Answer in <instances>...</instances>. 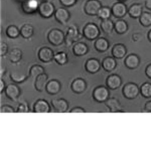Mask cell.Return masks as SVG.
I'll return each instance as SVG.
<instances>
[{
    "instance_id": "obj_1",
    "label": "cell",
    "mask_w": 151,
    "mask_h": 151,
    "mask_svg": "<svg viewBox=\"0 0 151 151\" xmlns=\"http://www.w3.org/2000/svg\"><path fill=\"white\" fill-rule=\"evenodd\" d=\"M65 35L63 32V30L58 28H52L47 33V40L50 45L55 47H60L63 43H65Z\"/></svg>"
},
{
    "instance_id": "obj_2",
    "label": "cell",
    "mask_w": 151,
    "mask_h": 151,
    "mask_svg": "<svg viewBox=\"0 0 151 151\" xmlns=\"http://www.w3.org/2000/svg\"><path fill=\"white\" fill-rule=\"evenodd\" d=\"M82 38V35L79 32V29L76 25H72L68 28V31L65 33V45L68 47H70L74 42H77Z\"/></svg>"
},
{
    "instance_id": "obj_3",
    "label": "cell",
    "mask_w": 151,
    "mask_h": 151,
    "mask_svg": "<svg viewBox=\"0 0 151 151\" xmlns=\"http://www.w3.org/2000/svg\"><path fill=\"white\" fill-rule=\"evenodd\" d=\"M83 35L86 37L88 40H95L99 37L100 29L98 26L93 22H89L83 28Z\"/></svg>"
},
{
    "instance_id": "obj_4",
    "label": "cell",
    "mask_w": 151,
    "mask_h": 151,
    "mask_svg": "<svg viewBox=\"0 0 151 151\" xmlns=\"http://www.w3.org/2000/svg\"><path fill=\"white\" fill-rule=\"evenodd\" d=\"M140 89L138 87L137 84L135 83H127L124 85L122 89V94L126 99L128 100H133L139 95Z\"/></svg>"
},
{
    "instance_id": "obj_5",
    "label": "cell",
    "mask_w": 151,
    "mask_h": 151,
    "mask_svg": "<svg viewBox=\"0 0 151 151\" xmlns=\"http://www.w3.org/2000/svg\"><path fill=\"white\" fill-rule=\"evenodd\" d=\"M109 97H110V92H109L108 87L98 86L94 89L93 99L98 103H105Z\"/></svg>"
},
{
    "instance_id": "obj_6",
    "label": "cell",
    "mask_w": 151,
    "mask_h": 151,
    "mask_svg": "<svg viewBox=\"0 0 151 151\" xmlns=\"http://www.w3.org/2000/svg\"><path fill=\"white\" fill-rule=\"evenodd\" d=\"M38 12L43 18H50L55 14V5L50 1H43L38 7Z\"/></svg>"
},
{
    "instance_id": "obj_7",
    "label": "cell",
    "mask_w": 151,
    "mask_h": 151,
    "mask_svg": "<svg viewBox=\"0 0 151 151\" xmlns=\"http://www.w3.org/2000/svg\"><path fill=\"white\" fill-rule=\"evenodd\" d=\"M102 7V4L99 0H87L84 6V11L88 15H97Z\"/></svg>"
},
{
    "instance_id": "obj_8",
    "label": "cell",
    "mask_w": 151,
    "mask_h": 151,
    "mask_svg": "<svg viewBox=\"0 0 151 151\" xmlns=\"http://www.w3.org/2000/svg\"><path fill=\"white\" fill-rule=\"evenodd\" d=\"M111 11H112V15H113L114 17L122 18L128 13V8H127V6L125 5L124 2L117 1L112 5Z\"/></svg>"
},
{
    "instance_id": "obj_9",
    "label": "cell",
    "mask_w": 151,
    "mask_h": 151,
    "mask_svg": "<svg viewBox=\"0 0 151 151\" xmlns=\"http://www.w3.org/2000/svg\"><path fill=\"white\" fill-rule=\"evenodd\" d=\"M40 3L38 0H24L21 2V8L22 11L26 14H33L38 10Z\"/></svg>"
},
{
    "instance_id": "obj_10",
    "label": "cell",
    "mask_w": 151,
    "mask_h": 151,
    "mask_svg": "<svg viewBox=\"0 0 151 151\" xmlns=\"http://www.w3.org/2000/svg\"><path fill=\"white\" fill-rule=\"evenodd\" d=\"M55 57V52L50 47H42L38 50L37 58H40V62L42 63H50L53 60Z\"/></svg>"
},
{
    "instance_id": "obj_11",
    "label": "cell",
    "mask_w": 151,
    "mask_h": 151,
    "mask_svg": "<svg viewBox=\"0 0 151 151\" xmlns=\"http://www.w3.org/2000/svg\"><path fill=\"white\" fill-rule=\"evenodd\" d=\"M53 15H55V20L60 24H67V22L70 20V12L67 8H65V7H62V8L55 9V12Z\"/></svg>"
},
{
    "instance_id": "obj_12",
    "label": "cell",
    "mask_w": 151,
    "mask_h": 151,
    "mask_svg": "<svg viewBox=\"0 0 151 151\" xmlns=\"http://www.w3.org/2000/svg\"><path fill=\"white\" fill-rule=\"evenodd\" d=\"M5 94L6 97L11 101H16L20 97L21 91L19 87L15 84H9L5 88Z\"/></svg>"
},
{
    "instance_id": "obj_13",
    "label": "cell",
    "mask_w": 151,
    "mask_h": 151,
    "mask_svg": "<svg viewBox=\"0 0 151 151\" xmlns=\"http://www.w3.org/2000/svg\"><path fill=\"white\" fill-rule=\"evenodd\" d=\"M87 82L82 78H77L70 84V90L76 94H82L87 89Z\"/></svg>"
},
{
    "instance_id": "obj_14",
    "label": "cell",
    "mask_w": 151,
    "mask_h": 151,
    "mask_svg": "<svg viewBox=\"0 0 151 151\" xmlns=\"http://www.w3.org/2000/svg\"><path fill=\"white\" fill-rule=\"evenodd\" d=\"M52 109L58 113H65L69 109V102L65 99L58 98L52 100Z\"/></svg>"
},
{
    "instance_id": "obj_15",
    "label": "cell",
    "mask_w": 151,
    "mask_h": 151,
    "mask_svg": "<svg viewBox=\"0 0 151 151\" xmlns=\"http://www.w3.org/2000/svg\"><path fill=\"white\" fill-rule=\"evenodd\" d=\"M48 83V75L47 73L38 75L35 79V88L37 92H43Z\"/></svg>"
},
{
    "instance_id": "obj_16",
    "label": "cell",
    "mask_w": 151,
    "mask_h": 151,
    "mask_svg": "<svg viewBox=\"0 0 151 151\" xmlns=\"http://www.w3.org/2000/svg\"><path fill=\"white\" fill-rule=\"evenodd\" d=\"M101 67H102V64L97 58H89V60H87V62L85 63V70H86L88 73H90V74H96V73H98L100 69H101Z\"/></svg>"
},
{
    "instance_id": "obj_17",
    "label": "cell",
    "mask_w": 151,
    "mask_h": 151,
    "mask_svg": "<svg viewBox=\"0 0 151 151\" xmlns=\"http://www.w3.org/2000/svg\"><path fill=\"white\" fill-rule=\"evenodd\" d=\"M122 84V79L119 75L112 74L106 79V86L109 90H117Z\"/></svg>"
},
{
    "instance_id": "obj_18",
    "label": "cell",
    "mask_w": 151,
    "mask_h": 151,
    "mask_svg": "<svg viewBox=\"0 0 151 151\" xmlns=\"http://www.w3.org/2000/svg\"><path fill=\"white\" fill-rule=\"evenodd\" d=\"M125 65L129 70H135L140 65V58L135 53H130L125 58Z\"/></svg>"
},
{
    "instance_id": "obj_19",
    "label": "cell",
    "mask_w": 151,
    "mask_h": 151,
    "mask_svg": "<svg viewBox=\"0 0 151 151\" xmlns=\"http://www.w3.org/2000/svg\"><path fill=\"white\" fill-rule=\"evenodd\" d=\"M32 110L35 113H50V104L47 103V101H45L43 99H40L33 105Z\"/></svg>"
},
{
    "instance_id": "obj_20",
    "label": "cell",
    "mask_w": 151,
    "mask_h": 151,
    "mask_svg": "<svg viewBox=\"0 0 151 151\" xmlns=\"http://www.w3.org/2000/svg\"><path fill=\"white\" fill-rule=\"evenodd\" d=\"M105 105H106V107L109 109V111L112 112V113L123 112L122 110H121L120 101L117 100L116 98H113V97H109V98L106 100V102H105Z\"/></svg>"
},
{
    "instance_id": "obj_21",
    "label": "cell",
    "mask_w": 151,
    "mask_h": 151,
    "mask_svg": "<svg viewBox=\"0 0 151 151\" xmlns=\"http://www.w3.org/2000/svg\"><path fill=\"white\" fill-rule=\"evenodd\" d=\"M112 57L115 58H123L127 53V47L123 43H116L112 47Z\"/></svg>"
},
{
    "instance_id": "obj_22",
    "label": "cell",
    "mask_w": 151,
    "mask_h": 151,
    "mask_svg": "<svg viewBox=\"0 0 151 151\" xmlns=\"http://www.w3.org/2000/svg\"><path fill=\"white\" fill-rule=\"evenodd\" d=\"M88 52H89V47L85 42L77 41L73 45V53H74L76 57H83V55H87Z\"/></svg>"
},
{
    "instance_id": "obj_23",
    "label": "cell",
    "mask_w": 151,
    "mask_h": 151,
    "mask_svg": "<svg viewBox=\"0 0 151 151\" xmlns=\"http://www.w3.org/2000/svg\"><path fill=\"white\" fill-rule=\"evenodd\" d=\"M102 68H103L104 70L108 73L113 72L114 70L116 69L117 67V62H116V58L113 57H107L105 58L103 60H102Z\"/></svg>"
},
{
    "instance_id": "obj_24",
    "label": "cell",
    "mask_w": 151,
    "mask_h": 151,
    "mask_svg": "<svg viewBox=\"0 0 151 151\" xmlns=\"http://www.w3.org/2000/svg\"><path fill=\"white\" fill-rule=\"evenodd\" d=\"M109 40L105 37H98L97 40H95L94 42V47L97 52H105L108 50L109 48Z\"/></svg>"
},
{
    "instance_id": "obj_25",
    "label": "cell",
    "mask_w": 151,
    "mask_h": 151,
    "mask_svg": "<svg viewBox=\"0 0 151 151\" xmlns=\"http://www.w3.org/2000/svg\"><path fill=\"white\" fill-rule=\"evenodd\" d=\"M60 88H62V84L58 81V80H50L48 81L45 91L50 95H57L60 93Z\"/></svg>"
},
{
    "instance_id": "obj_26",
    "label": "cell",
    "mask_w": 151,
    "mask_h": 151,
    "mask_svg": "<svg viewBox=\"0 0 151 151\" xmlns=\"http://www.w3.org/2000/svg\"><path fill=\"white\" fill-rule=\"evenodd\" d=\"M143 12V6L140 3H134L128 8V14L131 18H139Z\"/></svg>"
},
{
    "instance_id": "obj_27",
    "label": "cell",
    "mask_w": 151,
    "mask_h": 151,
    "mask_svg": "<svg viewBox=\"0 0 151 151\" xmlns=\"http://www.w3.org/2000/svg\"><path fill=\"white\" fill-rule=\"evenodd\" d=\"M100 28L105 35H112V32L114 31V22L110 18L103 19L100 23Z\"/></svg>"
},
{
    "instance_id": "obj_28",
    "label": "cell",
    "mask_w": 151,
    "mask_h": 151,
    "mask_svg": "<svg viewBox=\"0 0 151 151\" xmlns=\"http://www.w3.org/2000/svg\"><path fill=\"white\" fill-rule=\"evenodd\" d=\"M114 30L118 35H124L128 30V23L123 19L119 18L116 22H114Z\"/></svg>"
},
{
    "instance_id": "obj_29",
    "label": "cell",
    "mask_w": 151,
    "mask_h": 151,
    "mask_svg": "<svg viewBox=\"0 0 151 151\" xmlns=\"http://www.w3.org/2000/svg\"><path fill=\"white\" fill-rule=\"evenodd\" d=\"M7 58L12 64H17L22 58V52L19 48H13L8 52V57Z\"/></svg>"
},
{
    "instance_id": "obj_30",
    "label": "cell",
    "mask_w": 151,
    "mask_h": 151,
    "mask_svg": "<svg viewBox=\"0 0 151 151\" xmlns=\"http://www.w3.org/2000/svg\"><path fill=\"white\" fill-rule=\"evenodd\" d=\"M33 33H35V28H33V26L31 24L25 23L20 27V35L25 40L30 38L33 35Z\"/></svg>"
},
{
    "instance_id": "obj_31",
    "label": "cell",
    "mask_w": 151,
    "mask_h": 151,
    "mask_svg": "<svg viewBox=\"0 0 151 151\" xmlns=\"http://www.w3.org/2000/svg\"><path fill=\"white\" fill-rule=\"evenodd\" d=\"M53 60L57 63L58 65H64L69 62V58H68L67 52H58L55 53V57H53Z\"/></svg>"
},
{
    "instance_id": "obj_32",
    "label": "cell",
    "mask_w": 151,
    "mask_h": 151,
    "mask_svg": "<svg viewBox=\"0 0 151 151\" xmlns=\"http://www.w3.org/2000/svg\"><path fill=\"white\" fill-rule=\"evenodd\" d=\"M6 35L8 36L9 38H16L17 36L20 35V29H18V27L16 25H8L5 30Z\"/></svg>"
},
{
    "instance_id": "obj_33",
    "label": "cell",
    "mask_w": 151,
    "mask_h": 151,
    "mask_svg": "<svg viewBox=\"0 0 151 151\" xmlns=\"http://www.w3.org/2000/svg\"><path fill=\"white\" fill-rule=\"evenodd\" d=\"M139 19V22L142 26L144 27H148V26L151 25V13L148 11L142 12V14L140 15V17L138 18Z\"/></svg>"
},
{
    "instance_id": "obj_34",
    "label": "cell",
    "mask_w": 151,
    "mask_h": 151,
    "mask_svg": "<svg viewBox=\"0 0 151 151\" xmlns=\"http://www.w3.org/2000/svg\"><path fill=\"white\" fill-rule=\"evenodd\" d=\"M111 15H112L111 8H110V7H108V6H102L101 8H100L98 14H97V16H98L101 20L110 18Z\"/></svg>"
},
{
    "instance_id": "obj_35",
    "label": "cell",
    "mask_w": 151,
    "mask_h": 151,
    "mask_svg": "<svg viewBox=\"0 0 151 151\" xmlns=\"http://www.w3.org/2000/svg\"><path fill=\"white\" fill-rule=\"evenodd\" d=\"M140 89V94L142 95L143 98H151V84L148 82L143 83L141 85Z\"/></svg>"
},
{
    "instance_id": "obj_36",
    "label": "cell",
    "mask_w": 151,
    "mask_h": 151,
    "mask_svg": "<svg viewBox=\"0 0 151 151\" xmlns=\"http://www.w3.org/2000/svg\"><path fill=\"white\" fill-rule=\"evenodd\" d=\"M43 73H45V69L40 65H31L30 69H29V76H30V77H33L35 79L38 75L43 74Z\"/></svg>"
},
{
    "instance_id": "obj_37",
    "label": "cell",
    "mask_w": 151,
    "mask_h": 151,
    "mask_svg": "<svg viewBox=\"0 0 151 151\" xmlns=\"http://www.w3.org/2000/svg\"><path fill=\"white\" fill-rule=\"evenodd\" d=\"M28 78V75L20 74V73H11L10 79L14 83H23Z\"/></svg>"
},
{
    "instance_id": "obj_38",
    "label": "cell",
    "mask_w": 151,
    "mask_h": 151,
    "mask_svg": "<svg viewBox=\"0 0 151 151\" xmlns=\"http://www.w3.org/2000/svg\"><path fill=\"white\" fill-rule=\"evenodd\" d=\"M29 111V108H28V105L26 102H20L19 105L17 106V108L15 109V112L16 113H27Z\"/></svg>"
},
{
    "instance_id": "obj_39",
    "label": "cell",
    "mask_w": 151,
    "mask_h": 151,
    "mask_svg": "<svg viewBox=\"0 0 151 151\" xmlns=\"http://www.w3.org/2000/svg\"><path fill=\"white\" fill-rule=\"evenodd\" d=\"M78 0H60V4L64 7H72L77 3Z\"/></svg>"
},
{
    "instance_id": "obj_40",
    "label": "cell",
    "mask_w": 151,
    "mask_h": 151,
    "mask_svg": "<svg viewBox=\"0 0 151 151\" xmlns=\"http://www.w3.org/2000/svg\"><path fill=\"white\" fill-rule=\"evenodd\" d=\"M7 52H8V45L5 42L1 41V43H0V55H1V57L5 55Z\"/></svg>"
},
{
    "instance_id": "obj_41",
    "label": "cell",
    "mask_w": 151,
    "mask_h": 151,
    "mask_svg": "<svg viewBox=\"0 0 151 151\" xmlns=\"http://www.w3.org/2000/svg\"><path fill=\"white\" fill-rule=\"evenodd\" d=\"M15 110L12 108L11 106H8V105H3L1 107V113L5 114V113H14Z\"/></svg>"
},
{
    "instance_id": "obj_42",
    "label": "cell",
    "mask_w": 151,
    "mask_h": 151,
    "mask_svg": "<svg viewBox=\"0 0 151 151\" xmlns=\"http://www.w3.org/2000/svg\"><path fill=\"white\" fill-rule=\"evenodd\" d=\"M70 113H86V110L83 109L82 107H75V108L70 109Z\"/></svg>"
},
{
    "instance_id": "obj_43",
    "label": "cell",
    "mask_w": 151,
    "mask_h": 151,
    "mask_svg": "<svg viewBox=\"0 0 151 151\" xmlns=\"http://www.w3.org/2000/svg\"><path fill=\"white\" fill-rule=\"evenodd\" d=\"M145 75H146V77L148 78V79H150L151 80V64H149L146 67V69H145Z\"/></svg>"
},
{
    "instance_id": "obj_44",
    "label": "cell",
    "mask_w": 151,
    "mask_h": 151,
    "mask_svg": "<svg viewBox=\"0 0 151 151\" xmlns=\"http://www.w3.org/2000/svg\"><path fill=\"white\" fill-rule=\"evenodd\" d=\"M141 37H142L141 33L135 32V33H133V35H132V40L133 41H139L141 40Z\"/></svg>"
},
{
    "instance_id": "obj_45",
    "label": "cell",
    "mask_w": 151,
    "mask_h": 151,
    "mask_svg": "<svg viewBox=\"0 0 151 151\" xmlns=\"http://www.w3.org/2000/svg\"><path fill=\"white\" fill-rule=\"evenodd\" d=\"M144 111L148 112V113H151V101L146 102V104L144 106Z\"/></svg>"
},
{
    "instance_id": "obj_46",
    "label": "cell",
    "mask_w": 151,
    "mask_h": 151,
    "mask_svg": "<svg viewBox=\"0 0 151 151\" xmlns=\"http://www.w3.org/2000/svg\"><path fill=\"white\" fill-rule=\"evenodd\" d=\"M144 6H145V8L147 9V10L151 11V0H145Z\"/></svg>"
},
{
    "instance_id": "obj_47",
    "label": "cell",
    "mask_w": 151,
    "mask_h": 151,
    "mask_svg": "<svg viewBox=\"0 0 151 151\" xmlns=\"http://www.w3.org/2000/svg\"><path fill=\"white\" fill-rule=\"evenodd\" d=\"M5 84H4V81L3 80H0V92H1V93H3L4 91H5Z\"/></svg>"
},
{
    "instance_id": "obj_48",
    "label": "cell",
    "mask_w": 151,
    "mask_h": 151,
    "mask_svg": "<svg viewBox=\"0 0 151 151\" xmlns=\"http://www.w3.org/2000/svg\"><path fill=\"white\" fill-rule=\"evenodd\" d=\"M147 38H148V40L151 42V29L149 31H148V33H147Z\"/></svg>"
},
{
    "instance_id": "obj_49",
    "label": "cell",
    "mask_w": 151,
    "mask_h": 151,
    "mask_svg": "<svg viewBox=\"0 0 151 151\" xmlns=\"http://www.w3.org/2000/svg\"><path fill=\"white\" fill-rule=\"evenodd\" d=\"M4 74V69H3V67H1V73H0V75H1V77L3 76Z\"/></svg>"
},
{
    "instance_id": "obj_50",
    "label": "cell",
    "mask_w": 151,
    "mask_h": 151,
    "mask_svg": "<svg viewBox=\"0 0 151 151\" xmlns=\"http://www.w3.org/2000/svg\"><path fill=\"white\" fill-rule=\"evenodd\" d=\"M117 1H119V2H125V1H127V0H117Z\"/></svg>"
},
{
    "instance_id": "obj_51",
    "label": "cell",
    "mask_w": 151,
    "mask_h": 151,
    "mask_svg": "<svg viewBox=\"0 0 151 151\" xmlns=\"http://www.w3.org/2000/svg\"><path fill=\"white\" fill-rule=\"evenodd\" d=\"M17 1H20V2H23L24 0H17Z\"/></svg>"
},
{
    "instance_id": "obj_52",
    "label": "cell",
    "mask_w": 151,
    "mask_h": 151,
    "mask_svg": "<svg viewBox=\"0 0 151 151\" xmlns=\"http://www.w3.org/2000/svg\"><path fill=\"white\" fill-rule=\"evenodd\" d=\"M47 1H50V0H47Z\"/></svg>"
}]
</instances>
